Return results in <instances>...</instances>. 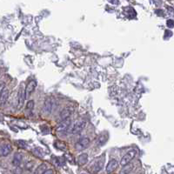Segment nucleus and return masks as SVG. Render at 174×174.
Returning <instances> with one entry per match:
<instances>
[{
	"label": "nucleus",
	"mask_w": 174,
	"mask_h": 174,
	"mask_svg": "<svg viewBox=\"0 0 174 174\" xmlns=\"http://www.w3.org/2000/svg\"><path fill=\"white\" fill-rule=\"evenodd\" d=\"M85 126V122L83 120L78 121L77 123H75L74 125H71L70 127L67 130V133H71V134H77L81 132Z\"/></svg>",
	"instance_id": "1"
},
{
	"label": "nucleus",
	"mask_w": 174,
	"mask_h": 174,
	"mask_svg": "<svg viewBox=\"0 0 174 174\" xmlns=\"http://www.w3.org/2000/svg\"><path fill=\"white\" fill-rule=\"evenodd\" d=\"M135 156H136V151H129L128 153H126V155L122 158L120 164H121L123 166H125V165H128L129 163L131 162L132 159L135 158Z\"/></svg>",
	"instance_id": "2"
},
{
	"label": "nucleus",
	"mask_w": 174,
	"mask_h": 174,
	"mask_svg": "<svg viewBox=\"0 0 174 174\" xmlns=\"http://www.w3.org/2000/svg\"><path fill=\"white\" fill-rule=\"evenodd\" d=\"M25 98H26L25 91L24 90V87H23V85H21V87L19 88V91H18V109H21L22 107H23Z\"/></svg>",
	"instance_id": "3"
},
{
	"label": "nucleus",
	"mask_w": 174,
	"mask_h": 174,
	"mask_svg": "<svg viewBox=\"0 0 174 174\" xmlns=\"http://www.w3.org/2000/svg\"><path fill=\"white\" fill-rule=\"evenodd\" d=\"M71 124H72V121L71 119L68 118V119H66L63 120V121H60V124L58 126V128H57V130L59 131V132H67V130H68V128L70 127L71 126Z\"/></svg>",
	"instance_id": "4"
},
{
	"label": "nucleus",
	"mask_w": 174,
	"mask_h": 174,
	"mask_svg": "<svg viewBox=\"0 0 174 174\" xmlns=\"http://www.w3.org/2000/svg\"><path fill=\"white\" fill-rule=\"evenodd\" d=\"M89 144H90V139L87 138H83L78 141L75 146H76V149H77V150L81 151L83 150V149L87 148Z\"/></svg>",
	"instance_id": "5"
},
{
	"label": "nucleus",
	"mask_w": 174,
	"mask_h": 174,
	"mask_svg": "<svg viewBox=\"0 0 174 174\" xmlns=\"http://www.w3.org/2000/svg\"><path fill=\"white\" fill-rule=\"evenodd\" d=\"M52 107H53V103L50 98H47L44 101V112L46 114H50L52 110Z\"/></svg>",
	"instance_id": "6"
},
{
	"label": "nucleus",
	"mask_w": 174,
	"mask_h": 174,
	"mask_svg": "<svg viewBox=\"0 0 174 174\" xmlns=\"http://www.w3.org/2000/svg\"><path fill=\"white\" fill-rule=\"evenodd\" d=\"M36 86H37V83L36 81H34V80L30 81V83L27 84V87H26V89H25L26 98H29V97L30 96V94H31V93L34 91V90H35Z\"/></svg>",
	"instance_id": "7"
},
{
	"label": "nucleus",
	"mask_w": 174,
	"mask_h": 174,
	"mask_svg": "<svg viewBox=\"0 0 174 174\" xmlns=\"http://www.w3.org/2000/svg\"><path fill=\"white\" fill-rule=\"evenodd\" d=\"M11 151H12V145H11V144H4L2 146H1L0 152H1V156L2 157L9 155Z\"/></svg>",
	"instance_id": "8"
},
{
	"label": "nucleus",
	"mask_w": 174,
	"mask_h": 174,
	"mask_svg": "<svg viewBox=\"0 0 174 174\" xmlns=\"http://www.w3.org/2000/svg\"><path fill=\"white\" fill-rule=\"evenodd\" d=\"M118 165H119V163H118L117 160H115V159L111 160V161L108 163L107 166H106V172H107L108 173L114 172L115 170L118 168Z\"/></svg>",
	"instance_id": "9"
},
{
	"label": "nucleus",
	"mask_w": 174,
	"mask_h": 174,
	"mask_svg": "<svg viewBox=\"0 0 174 174\" xmlns=\"http://www.w3.org/2000/svg\"><path fill=\"white\" fill-rule=\"evenodd\" d=\"M71 113H72V110L70 108L64 109V110L61 112V113L59 114V119L60 121H63V120L66 119H68V118L70 117Z\"/></svg>",
	"instance_id": "10"
},
{
	"label": "nucleus",
	"mask_w": 174,
	"mask_h": 174,
	"mask_svg": "<svg viewBox=\"0 0 174 174\" xmlns=\"http://www.w3.org/2000/svg\"><path fill=\"white\" fill-rule=\"evenodd\" d=\"M106 140H107V136L106 135H100L98 138L96 139V144L98 145V146H102L104 144L106 143Z\"/></svg>",
	"instance_id": "11"
},
{
	"label": "nucleus",
	"mask_w": 174,
	"mask_h": 174,
	"mask_svg": "<svg viewBox=\"0 0 174 174\" xmlns=\"http://www.w3.org/2000/svg\"><path fill=\"white\" fill-rule=\"evenodd\" d=\"M9 97V91L8 90H3L1 91V105H4L8 99Z\"/></svg>",
	"instance_id": "12"
},
{
	"label": "nucleus",
	"mask_w": 174,
	"mask_h": 174,
	"mask_svg": "<svg viewBox=\"0 0 174 174\" xmlns=\"http://www.w3.org/2000/svg\"><path fill=\"white\" fill-rule=\"evenodd\" d=\"M22 161V156L20 153H16L14 157H13V160H12V164L15 165V166H18L20 165Z\"/></svg>",
	"instance_id": "13"
},
{
	"label": "nucleus",
	"mask_w": 174,
	"mask_h": 174,
	"mask_svg": "<svg viewBox=\"0 0 174 174\" xmlns=\"http://www.w3.org/2000/svg\"><path fill=\"white\" fill-rule=\"evenodd\" d=\"M87 161H88V155L87 154H82L78 158V163L80 165H85Z\"/></svg>",
	"instance_id": "14"
},
{
	"label": "nucleus",
	"mask_w": 174,
	"mask_h": 174,
	"mask_svg": "<svg viewBox=\"0 0 174 174\" xmlns=\"http://www.w3.org/2000/svg\"><path fill=\"white\" fill-rule=\"evenodd\" d=\"M103 163H104V161H103V159H101V160H99V161H98V162H96V164H95V169H94V172H99L101 169L103 168Z\"/></svg>",
	"instance_id": "15"
},
{
	"label": "nucleus",
	"mask_w": 174,
	"mask_h": 174,
	"mask_svg": "<svg viewBox=\"0 0 174 174\" xmlns=\"http://www.w3.org/2000/svg\"><path fill=\"white\" fill-rule=\"evenodd\" d=\"M46 169H47L46 165H45V164H43V165H41L37 169L35 172H36V173H44V172H45Z\"/></svg>",
	"instance_id": "16"
},
{
	"label": "nucleus",
	"mask_w": 174,
	"mask_h": 174,
	"mask_svg": "<svg viewBox=\"0 0 174 174\" xmlns=\"http://www.w3.org/2000/svg\"><path fill=\"white\" fill-rule=\"evenodd\" d=\"M125 166H126V167L121 171V173H130V172H132V165H126Z\"/></svg>",
	"instance_id": "17"
},
{
	"label": "nucleus",
	"mask_w": 174,
	"mask_h": 174,
	"mask_svg": "<svg viewBox=\"0 0 174 174\" xmlns=\"http://www.w3.org/2000/svg\"><path fill=\"white\" fill-rule=\"evenodd\" d=\"M33 108H34V101L30 100V101H29V102L27 103V107H26V109L31 111Z\"/></svg>",
	"instance_id": "18"
},
{
	"label": "nucleus",
	"mask_w": 174,
	"mask_h": 174,
	"mask_svg": "<svg viewBox=\"0 0 174 174\" xmlns=\"http://www.w3.org/2000/svg\"><path fill=\"white\" fill-rule=\"evenodd\" d=\"M166 24H167V26H168L169 28H172V27H174V21L172 20V19H169V20H167V22H166Z\"/></svg>",
	"instance_id": "19"
},
{
	"label": "nucleus",
	"mask_w": 174,
	"mask_h": 174,
	"mask_svg": "<svg viewBox=\"0 0 174 174\" xmlns=\"http://www.w3.org/2000/svg\"><path fill=\"white\" fill-rule=\"evenodd\" d=\"M18 144H19L20 146H22V148H26V144L24 143V141H21V140H20V141H18Z\"/></svg>",
	"instance_id": "20"
},
{
	"label": "nucleus",
	"mask_w": 174,
	"mask_h": 174,
	"mask_svg": "<svg viewBox=\"0 0 174 174\" xmlns=\"http://www.w3.org/2000/svg\"><path fill=\"white\" fill-rule=\"evenodd\" d=\"M108 1L111 4H113V5H119V0H108Z\"/></svg>",
	"instance_id": "21"
},
{
	"label": "nucleus",
	"mask_w": 174,
	"mask_h": 174,
	"mask_svg": "<svg viewBox=\"0 0 174 174\" xmlns=\"http://www.w3.org/2000/svg\"><path fill=\"white\" fill-rule=\"evenodd\" d=\"M44 174H48V173H53V171H51V170H47V171H45L44 172Z\"/></svg>",
	"instance_id": "22"
}]
</instances>
